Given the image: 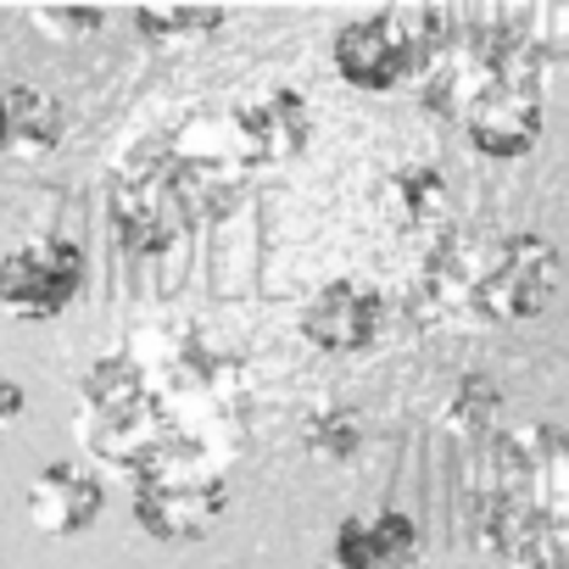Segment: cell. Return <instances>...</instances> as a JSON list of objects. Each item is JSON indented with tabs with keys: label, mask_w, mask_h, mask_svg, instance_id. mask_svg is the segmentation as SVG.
I'll return each instance as SVG.
<instances>
[{
	"label": "cell",
	"mask_w": 569,
	"mask_h": 569,
	"mask_svg": "<svg viewBox=\"0 0 569 569\" xmlns=\"http://www.w3.org/2000/svg\"><path fill=\"white\" fill-rule=\"evenodd\" d=\"M419 84H425V107L436 118H452L469 151L491 162L530 157L547 129L541 51L525 34L502 29L497 18L475 23L469 34H452Z\"/></svg>",
	"instance_id": "6da1fadb"
},
{
	"label": "cell",
	"mask_w": 569,
	"mask_h": 569,
	"mask_svg": "<svg viewBox=\"0 0 569 569\" xmlns=\"http://www.w3.org/2000/svg\"><path fill=\"white\" fill-rule=\"evenodd\" d=\"M486 547L519 569H569V430H519L497 447Z\"/></svg>",
	"instance_id": "7a4b0ae2"
},
{
	"label": "cell",
	"mask_w": 569,
	"mask_h": 569,
	"mask_svg": "<svg viewBox=\"0 0 569 569\" xmlns=\"http://www.w3.org/2000/svg\"><path fill=\"white\" fill-rule=\"evenodd\" d=\"M452 40V18L430 12V7H391L375 18H358L336 34L330 57L336 73L363 90V96H391L402 84H419L430 73V62L447 51Z\"/></svg>",
	"instance_id": "3957f363"
},
{
	"label": "cell",
	"mask_w": 569,
	"mask_h": 569,
	"mask_svg": "<svg viewBox=\"0 0 569 569\" xmlns=\"http://www.w3.org/2000/svg\"><path fill=\"white\" fill-rule=\"evenodd\" d=\"M173 425L157 402V386L134 352H107L84 380H79V436L112 463L134 469L151 441H162Z\"/></svg>",
	"instance_id": "277c9868"
},
{
	"label": "cell",
	"mask_w": 569,
	"mask_h": 569,
	"mask_svg": "<svg viewBox=\"0 0 569 569\" xmlns=\"http://www.w3.org/2000/svg\"><path fill=\"white\" fill-rule=\"evenodd\" d=\"M558 279H563V262H558V246L547 234L513 229V234L486 240L480 279H475V325L541 319L558 297Z\"/></svg>",
	"instance_id": "5b68a950"
},
{
	"label": "cell",
	"mask_w": 569,
	"mask_h": 569,
	"mask_svg": "<svg viewBox=\"0 0 569 569\" xmlns=\"http://www.w3.org/2000/svg\"><path fill=\"white\" fill-rule=\"evenodd\" d=\"M90 279L84 246L68 234H34L0 257V308L23 325L62 319Z\"/></svg>",
	"instance_id": "8992f818"
},
{
	"label": "cell",
	"mask_w": 569,
	"mask_h": 569,
	"mask_svg": "<svg viewBox=\"0 0 569 569\" xmlns=\"http://www.w3.org/2000/svg\"><path fill=\"white\" fill-rule=\"evenodd\" d=\"M391 325V302L375 279H358V273H341V279H325L319 291L302 302L297 313V330L313 352L325 358H363L380 347Z\"/></svg>",
	"instance_id": "52a82bcc"
},
{
	"label": "cell",
	"mask_w": 569,
	"mask_h": 569,
	"mask_svg": "<svg viewBox=\"0 0 569 569\" xmlns=\"http://www.w3.org/2000/svg\"><path fill=\"white\" fill-rule=\"evenodd\" d=\"M218 123H223V140H229V151H234V162H240L246 173H262V168L291 162V157H302L308 140H313V107H308V96L291 90V84H273V90H262V96L229 107V118H218Z\"/></svg>",
	"instance_id": "ba28073f"
},
{
	"label": "cell",
	"mask_w": 569,
	"mask_h": 569,
	"mask_svg": "<svg viewBox=\"0 0 569 569\" xmlns=\"http://www.w3.org/2000/svg\"><path fill=\"white\" fill-rule=\"evenodd\" d=\"M107 207H112V234H118L123 257H134V262H162V257L184 240V229H190L184 212L173 207V196L162 190V179L151 173L146 157H134V162L112 179Z\"/></svg>",
	"instance_id": "9c48e42d"
},
{
	"label": "cell",
	"mask_w": 569,
	"mask_h": 569,
	"mask_svg": "<svg viewBox=\"0 0 569 569\" xmlns=\"http://www.w3.org/2000/svg\"><path fill=\"white\" fill-rule=\"evenodd\" d=\"M101 508H107L101 480L90 469H79L73 458H57L29 480V519H34V530H46L57 541L84 536L101 519Z\"/></svg>",
	"instance_id": "30bf717a"
},
{
	"label": "cell",
	"mask_w": 569,
	"mask_h": 569,
	"mask_svg": "<svg viewBox=\"0 0 569 569\" xmlns=\"http://www.w3.org/2000/svg\"><path fill=\"white\" fill-rule=\"evenodd\" d=\"M425 552V530L402 508L347 513L336 525V569H413Z\"/></svg>",
	"instance_id": "8fae6325"
},
{
	"label": "cell",
	"mask_w": 569,
	"mask_h": 569,
	"mask_svg": "<svg viewBox=\"0 0 569 569\" xmlns=\"http://www.w3.org/2000/svg\"><path fill=\"white\" fill-rule=\"evenodd\" d=\"M380 212L397 234H425V240H441L452 229V196H447V179L441 168L430 162H408V168H391L380 179Z\"/></svg>",
	"instance_id": "7c38bea8"
},
{
	"label": "cell",
	"mask_w": 569,
	"mask_h": 569,
	"mask_svg": "<svg viewBox=\"0 0 569 569\" xmlns=\"http://www.w3.org/2000/svg\"><path fill=\"white\" fill-rule=\"evenodd\" d=\"M68 134V107L40 90V84H7L0 90V157L40 162L62 146Z\"/></svg>",
	"instance_id": "4fadbf2b"
},
{
	"label": "cell",
	"mask_w": 569,
	"mask_h": 569,
	"mask_svg": "<svg viewBox=\"0 0 569 569\" xmlns=\"http://www.w3.org/2000/svg\"><path fill=\"white\" fill-rule=\"evenodd\" d=\"M308 447H313L319 458H330V463H352V458L363 452V425H358V413L325 408V413L308 425Z\"/></svg>",
	"instance_id": "5bb4252c"
},
{
	"label": "cell",
	"mask_w": 569,
	"mask_h": 569,
	"mask_svg": "<svg viewBox=\"0 0 569 569\" xmlns=\"http://www.w3.org/2000/svg\"><path fill=\"white\" fill-rule=\"evenodd\" d=\"M497 408H502V397H497L491 380H463L447 419H452V430H463V436H486L491 419H497Z\"/></svg>",
	"instance_id": "9a60e30c"
},
{
	"label": "cell",
	"mask_w": 569,
	"mask_h": 569,
	"mask_svg": "<svg viewBox=\"0 0 569 569\" xmlns=\"http://www.w3.org/2000/svg\"><path fill=\"white\" fill-rule=\"evenodd\" d=\"M151 40H168V46H179V40H196V34H212V29H223V12H140L134 18Z\"/></svg>",
	"instance_id": "2e32d148"
},
{
	"label": "cell",
	"mask_w": 569,
	"mask_h": 569,
	"mask_svg": "<svg viewBox=\"0 0 569 569\" xmlns=\"http://www.w3.org/2000/svg\"><path fill=\"white\" fill-rule=\"evenodd\" d=\"M29 23L34 29H51V34H96L101 29V12H34Z\"/></svg>",
	"instance_id": "e0dca14e"
},
{
	"label": "cell",
	"mask_w": 569,
	"mask_h": 569,
	"mask_svg": "<svg viewBox=\"0 0 569 569\" xmlns=\"http://www.w3.org/2000/svg\"><path fill=\"white\" fill-rule=\"evenodd\" d=\"M23 408H29V391H23L12 375H0V436L23 419Z\"/></svg>",
	"instance_id": "ac0fdd59"
}]
</instances>
